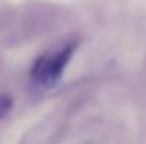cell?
Instances as JSON below:
<instances>
[{
	"label": "cell",
	"mask_w": 146,
	"mask_h": 144,
	"mask_svg": "<svg viewBox=\"0 0 146 144\" xmlns=\"http://www.w3.org/2000/svg\"><path fill=\"white\" fill-rule=\"evenodd\" d=\"M72 52H74V44H70L65 48H62L60 52L38 58L31 71L33 79L37 84L46 86L55 84L60 79L62 71L65 69L68 61L71 59Z\"/></svg>",
	"instance_id": "cell-1"
},
{
	"label": "cell",
	"mask_w": 146,
	"mask_h": 144,
	"mask_svg": "<svg viewBox=\"0 0 146 144\" xmlns=\"http://www.w3.org/2000/svg\"><path fill=\"white\" fill-rule=\"evenodd\" d=\"M11 109V99L9 96H0V119H3Z\"/></svg>",
	"instance_id": "cell-2"
}]
</instances>
